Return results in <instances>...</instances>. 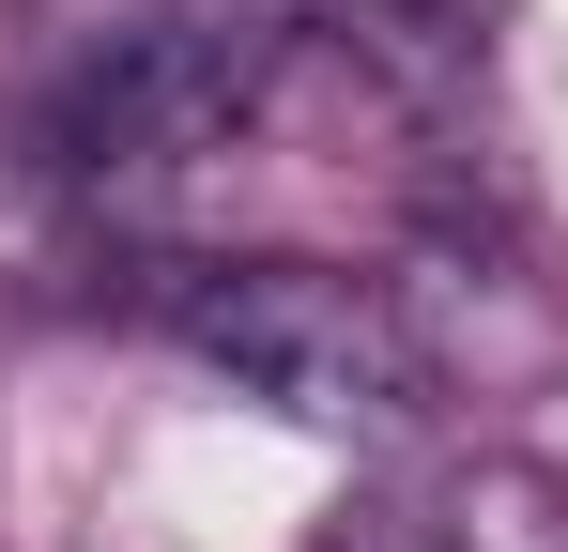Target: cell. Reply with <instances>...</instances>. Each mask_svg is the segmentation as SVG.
<instances>
[{
  "instance_id": "obj_4",
  "label": "cell",
  "mask_w": 568,
  "mask_h": 552,
  "mask_svg": "<svg viewBox=\"0 0 568 552\" xmlns=\"http://www.w3.org/2000/svg\"><path fill=\"white\" fill-rule=\"evenodd\" d=\"M307 552H430V522H415V507H338Z\"/></svg>"
},
{
  "instance_id": "obj_1",
  "label": "cell",
  "mask_w": 568,
  "mask_h": 552,
  "mask_svg": "<svg viewBox=\"0 0 568 552\" xmlns=\"http://www.w3.org/2000/svg\"><path fill=\"white\" fill-rule=\"evenodd\" d=\"M170 338H185L215 384H246L292 430H415L430 415V354L399 323V292L354 262H185L170 276Z\"/></svg>"
},
{
  "instance_id": "obj_3",
  "label": "cell",
  "mask_w": 568,
  "mask_h": 552,
  "mask_svg": "<svg viewBox=\"0 0 568 552\" xmlns=\"http://www.w3.org/2000/svg\"><path fill=\"white\" fill-rule=\"evenodd\" d=\"M430 552H568V476L554 460H462L430 491Z\"/></svg>"
},
{
  "instance_id": "obj_2",
  "label": "cell",
  "mask_w": 568,
  "mask_h": 552,
  "mask_svg": "<svg viewBox=\"0 0 568 552\" xmlns=\"http://www.w3.org/2000/svg\"><path fill=\"white\" fill-rule=\"evenodd\" d=\"M262 92H277V31H215V16H139V31H108L78 78L47 92V170L78 184H123V170H200V154H231L246 123H262Z\"/></svg>"
}]
</instances>
